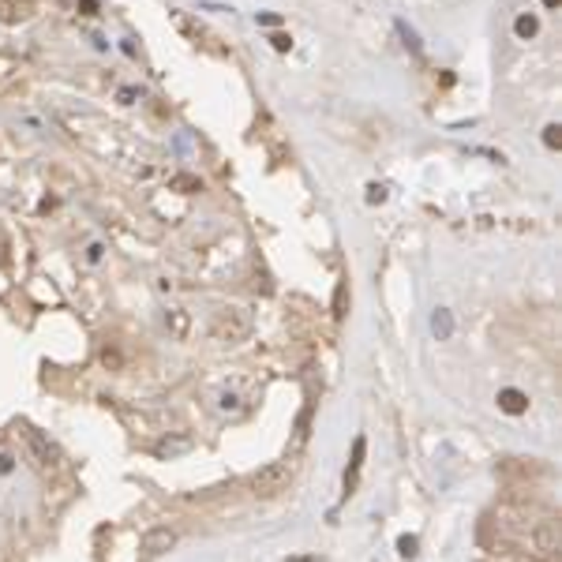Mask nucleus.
<instances>
[{
  "instance_id": "9d476101",
  "label": "nucleus",
  "mask_w": 562,
  "mask_h": 562,
  "mask_svg": "<svg viewBox=\"0 0 562 562\" xmlns=\"http://www.w3.org/2000/svg\"><path fill=\"white\" fill-rule=\"evenodd\" d=\"M184 450H191V439H188V435H180V439H165L161 446H158V454H161V457H173V454H184Z\"/></svg>"
},
{
  "instance_id": "a211bd4d",
  "label": "nucleus",
  "mask_w": 562,
  "mask_h": 562,
  "mask_svg": "<svg viewBox=\"0 0 562 562\" xmlns=\"http://www.w3.org/2000/svg\"><path fill=\"white\" fill-rule=\"evenodd\" d=\"M386 199V188L383 184H371V188H367V202H383Z\"/></svg>"
},
{
  "instance_id": "9b49d317",
  "label": "nucleus",
  "mask_w": 562,
  "mask_h": 562,
  "mask_svg": "<svg viewBox=\"0 0 562 562\" xmlns=\"http://www.w3.org/2000/svg\"><path fill=\"white\" fill-rule=\"evenodd\" d=\"M513 30H518V38H532V34L540 30V19H536V15H518Z\"/></svg>"
},
{
  "instance_id": "4be33fe9",
  "label": "nucleus",
  "mask_w": 562,
  "mask_h": 562,
  "mask_svg": "<svg viewBox=\"0 0 562 562\" xmlns=\"http://www.w3.org/2000/svg\"><path fill=\"white\" fill-rule=\"evenodd\" d=\"M543 8H559V0H543Z\"/></svg>"
},
{
  "instance_id": "4468645a",
  "label": "nucleus",
  "mask_w": 562,
  "mask_h": 562,
  "mask_svg": "<svg viewBox=\"0 0 562 562\" xmlns=\"http://www.w3.org/2000/svg\"><path fill=\"white\" fill-rule=\"evenodd\" d=\"M543 146H551V150H559V146H562V128L559 124L543 128Z\"/></svg>"
},
{
  "instance_id": "f8f14e48",
  "label": "nucleus",
  "mask_w": 562,
  "mask_h": 562,
  "mask_svg": "<svg viewBox=\"0 0 562 562\" xmlns=\"http://www.w3.org/2000/svg\"><path fill=\"white\" fill-rule=\"evenodd\" d=\"M345 304H349V285L337 281V289H334V315H337V319L345 315Z\"/></svg>"
},
{
  "instance_id": "6ab92c4d",
  "label": "nucleus",
  "mask_w": 562,
  "mask_h": 562,
  "mask_svg": "<svg viewBox=\"0 0 562 562\" xmlns=\"http://www.w3.org/2000/svg\"><path fill=\"white\" fill-rule=\"evenodd\" d=\"M101 252H105V247H101V244H90V252H87V259H90V263H98V259H101Z\"/></svg>"
},
{
  "instance_id": "dca6fc26",
  "label": "nucleus",
  "mask_w": 562,
  "mask_h": 562,
  "mask_svg": "<svg viewBox=\"0 0 562 562\" xmlns=\"http://www.w3.org/2000/svg\"><path fill=\"white\" fill-rule=\"evenodd\" d=\"M398 551H401L405 559H412V555H416V536H401L398 540Z\"/></svg>"
},
{
  "instance_id": "39448f33",
  "label": "nucleus",
  "mask_w": 562,
  "mask_h": 562,
  "mask_svg": "<svg viewBox=\"0 0 562 562\" xmlns=\"http://www.w3.org/2000/svg\"><path fill=\"white\" fill-rule=\"evenodd\" d=\"M34 8V0H0V23H26Z\"/></svg>"
},
{
  "instance_id": "f3484780",
  "label": "nucleus",
  "mask_w": 562,
  "mask_h": 562,
  "mask_svg": "<svg viewBox=\"0 0 562 562\" xmlns=\"http://www.w3.org/2000/svg\"><path fill=\"white\" fill-rule=\"evenodd\" d=\"M270 45H274L278 53H289V49H292V38H289V34H270Z\"/></svg>"
},
{
  "instance_id": "ddd939ff",
  "label": "nucleus",
  "mask_w": 562,
  "mask_h": 562,
  "mask_svg": "<svg viewBox=\"0 0 562 562\" xmlns=\"http://www.w3.org/2000/svg\"><path fill=\"white\" fill-rule=\"evenodd\" d=\"M169 188H177V191H188V195H191V191H202V184H199L195 177H173V180H169Z\"/></svg>"
},
{
  "instance_id": "20e7f679",
  "label": "nucleus",
  "mask_w": 562,
  "mask_h": 562,
  "mask_svg": "<svg viewBox=\"0 0 562 562\" xmlns=\"http://www.w3.org/2000/svg\"><path fill=\"white\" fill-rule=\"evenodd\" d=\"M177 547V529H169V525H158V529H150L143 536V559L150 562V559H161L165 551H173Z\"/></svg>"
},
{
  "instance_id": "1a4fd4ad",
  "label": "nucleus",
  "mask_w": 562,
  "mask_h": 562,
  "mask_svg": "<svg viewBox=\"0 0 562 562\" xmlns=\"http://www.w3.org/2000/svg\"><path fill=\"white\" fill-rule=\"evenodd\" d=\"M431 330H435V334L439 337H450V334H454V319H450V311H435V315H431Z\"/></svg>"
},
{
  "instance_id": "7ed1b4c3",
  "label": "nucleus",
  "mask_w": 562,
  "mask_h": 562,
  "mask_svg": "<svg viewBox=\"0 0 562 562\" xmlns=\"http://www.w3.org/2000/svg\"><path fill=\"white\" fill-rule=\"evenodd\" d=\"M529 540H532V551H536L543 562H559V525L551 518H543V521L532 525Z\"/></svg>"
},
{
  "instance_id": "412c9836",
  "label": "nucleus",
  "mask_w": 562,
  "mask_h": 562,
  "mask_svg": "<svg viewBox=\"0 0 562 562\" xmlns=\"http://www.w3.org/2000/svg\"><path fill=\"white\" fill-rule=\"evenodd\" d=\"M0 473H12V457H8V454L0 457Z\"/></svg>"
},
{
  "instance_id": "f257e3e1",
  "label": "nucleus",
  "mask_w": 562,
  "mask_h": 562,
  "mask_svg": "<svg viewBox=\"0 0 562 562\" xmlns=\"http://www.w3.org/2000/svg\"><path fill=\"white\" fill-rule=\"evenodd\" d=\"M252 334V315L244 308H221L214 319H210V337L218 345H240Z\"/></svg>"
},
{
  "instance_id": "f03ea898",
  "label": "nucleus",
  "mask_w": 562,
  "mask_h": 562,
  "mask_svg": "<svg viewBox=\"0 0 562 562\" xmlns=\"http://www.w3.org/2000/svg\"><path fill=\"white\" fill-rule=\"evenodd\" d=\"M292 473H297L292 462H270V465H263L259 473L252 476V491L259 495V499H274V495L289 491Z\"/></svg>"
},
{
  "instance_id": "423d86ee",
  "label": "nucleus",
  "mask_w": 562,
  "mask_h": 562,
  "mask_svg": "<svg viewBox=\"0 0 562 562\" xmlns=\"http://www.w3.org/2000/svg\"><path fill=\"white\" fill-rule=\"evenodd\" d=\"M364 454H367V439L356 435V442H353V462H349V473H345V495H353L356 476H360V468H364Z\"/></svg>"
},
{
  "instance_id": "6e6552de",
  "label": "nucleus",
  "mask_w": 562,
  "mask_h": 562,
  "mask_svg": "<svg viewBox=\"0 0 562 562\" xmlns=\"http://www.w3.org/2000/svg\"><path fill=\"white\" fill-rule=\"evenodd\" d=\"M499 409L510 412V416H521V412L529 409V398H525L521 390H502L499 394Z\"/></svg>"
},
{
  "instance_id": "2eb2a0df",
  "label": "nucleus",
  "mask_w": 562,
  "mask_h": 562,
  "mask_svg": "<svg viewBox=\"0 0 562 562\" xmlns=\"http://www.w3.org/2000/svg\"><path fill=\"white\" fill-rule=\"evenodd\" d=\"M221 412H240V398H236V394H221Z\"/></svg>"
},
{
  "instance_id": "0eeeda50",
  "label": "nucleus",
  "mask_w": 562,
  "mask_h": 562,
  "mask_svg": "<svg viewBox=\"0 0 562 562\" xmlns=\"http://www.w3.org/2000/svg\"><path fill=\"white\" fill-rule=\"evenodd\" d=\"M165 326H169V334L177 337V342H184V337L191 334V315L184 308H169L165 311Z\"/></svg>"
},
{
  "instance_id": "aec40b11",
  "label": "nucleus",
  "mask_w": 562,
  "mask_h": 562,
  "mask_svg": "<svg viewBox=\"0 0 562 562\" xmlns=\"http://www.w3.org/2000/svg\"><path fill=\"white\" fill-rule=\"evenodd\" d=\"M259 23H263V26H278L281 19H278V15H259Z\"/></svg>"
}]
</instances>
